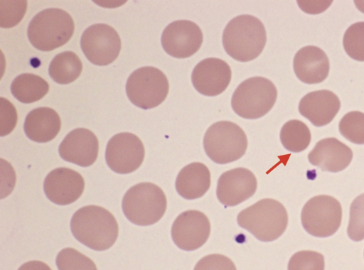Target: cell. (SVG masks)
Returning a JSON list of instances; mask_svg holds the SVG:
<instances>
[{"instance_id": "ac0fdd59", "label": "cell", "mask_w": 364, "mask_h": 270, "mask_svg": "<svg viewBox=\"0 0 364 270\" xmlns=\"http://www.w3.org/2000/svg\"><path fill=\"white\" fill-rule=\"evenodd\" d=\"M340 108L339 98L328 90L311 92L304 96L299 104V113L318 127L329 124Z\"/></svg>"}, {"instance_id": "ba28073f", "label": "cell", "mask_w": 364, "mask_h": 270, "mask_svg": "<svg viewBox=\"0 0 364 270\" xmlns=\"http://www.w3.org/2000/svg\"><path fill=\"white\" fill-rule=\"evenodd\" d=\"M169 84L159 69L145 66L134 70L128 77L126 92L132 104L144 109L154 108L166 98Z\"/></svg>"}, {"instance_id": "d590c367", "label": "cell", "mask_w": 364, "mask_h": 270, "mask_svg": "<svg viewBox=\"0 0 364 270\" xmlns=\"http://www.w3.org/2000/svg\"><path fill=\"white\" fill-rule=\"evenodd\" d=\"M354 3L358 9L364 13V1H354Z\"/></svg>"}, {"instance_id": "f1b7e54d", "label": "cell", "mask_w": 364, "mask_h": 270, "mask_svg": "<svg viewBox=\"0 0 364 270\" xmlns=\"http://www.w3.org/2000/svg\"><path fill=\"white\" fill-rule=\"evenodd\" d=\"M347 233L355 242L364 239V193L357 196L350 205Z\"/></svg>"}, {"instance_id": "e0dca14e", "label": "cell", "mask_w": 364, "mask_h": 270, "mask_svg": "<svg viewBox=\"0 0 364 270\" xmlns=\"http://www.w3.org/2000/svg\"><path fill=\"white\" fill-rule=\"evenodd\" d=\"M60 157L82 167L92 165L98 156L99 141L95 134L85 128H77L64 138L58 148Z\"/></svg>"}, {"instance_id": "9c48e42d", "label": "cell", "mask_w": 364, "mask_h": 270, "mask_svg": "<svg viewBox=\"0 0 364 270\" xmlns=\"http://www.w3.org/2000/svg\"><path fill=\"white\" fill-rule=\"evenodd\" d=\"M342 207L338 200L330 195L311 198L304 205L301 221L304 230L316 237H328L338 230Z\"/></svg>"}, {"instance_id": "5bb4252c", "label": "cell", "mask_w": 364, "mask_h": 270, "mask_svg": "<svg viewBox=\"0 0 364 270\" xmlns=\"http://www.w3.org/2000/svg\"><path fill=\"white\" fill-rule=\"evenodd\" d=\"M257 188V178L251 171L236 168L224 172L220 176L216 195L223 205L232 207L251 198Z\"/></svg>"}, {"instance_id": "8992f818", "label": "cell", "mask_w": 364, "mask_h": 270, "mask_svg": "<svg viewBox=\"0 0 364 270\" xmlns=\"http://www.w3.org/2000/svg\"><path fill=\"white\" fill-rule=\"evenodd\" d=\"M277 97L274 83L263 77H252L241 82L235 90L231 106L240 117L255 119L267 114Z\"/></svg>"}, {"instance_id": "603a6c76", "label": "cell", "mask_w": 364, "mask_h": 270, "mask_svg": "<svg viewBox=\"0 0 364 270\" xmlns=\"http://www.w3.org/2000/svg\"><path fill=\"white\" fill-rule=\"evenodd\" d=\"M48 90V83L41 77L32 73L17 76L11 85V91L14 97L25 104L40 100Z\"/></svg>"}, {"instance_id": "4fadbf2b", "label": "cell", "mask_w": 364, "mask_h": 270, "mask_svg": "<svg viewBox=\"0 0 364 270\" xmlns=\"http://www.w3.org/2000/svg\"><path fill=\"white\" fill-rule=\"evenodd\" d=\"M210 233V223L208 217L196 210L181 213L171 227V237L174 244L181 249L193 251L202 247Z\"/></svg>"}, {"instance_id": "2e32d148", "label": "cell", "mask_w": 364, "mask_h": 270, "mask_svg": "<svg viewBox=\"0 0 364 270\" xmlns=\"http://www.w3.org/2000/svg\"><path fill=\"white\" fill-rule=\"evenodd\" d=\"M46 197L53 202L66 205L76 201L85 188L83 177L68 168H57L46 177L43 184Z\"/></svg>"}, {"instance_id": "484cf974", "label": "cell", "mask_w": 364, "mask_h": 270, "mask_svg": "<svg viewBox=\"0 0 364 270\" xmlns=\"http://www.w3.org/2000/svg\"><path fill=\"white\" fill-rule=\"evenodd\" d=\"M338 129L341 134L355 144H364V113L352 111L341 119Z\"/></svg>"}, {"instance_id": "d6986e66", "label": "cell", "mask_w": 364, "mask_h": 270, "mask_svg": "<svg viewBox=\"0 0 364 270\" xmlns=\"http://www.w3.org/2000/svg\"><path fill=\"white\" fill-rule=\"evenodd\" d=\"M352 158L350 148L333 137L320 140L308 155L311 164L332 173L344 170Z\"/></svg>"}, {"instance_id": "d4e9b609", "label": "cell", "mask_w": 364, "mask_h": 270, "mask_svg": "<svg viewBox=\"0 0 364 270\" xmlns=\"http://www.w3.org/2000/svg\"><path fill=\"white\" fill-rule=\"evenodd\" d=\"M311 139L309 129L300 120H289L281 129V142L291 152L299 153L305 150L309 146Z\"/></svg>"}, {"instance_id": "7a4b0ae2", "label": "cell", "mask_w": 364, "mask_h": 270, "mask_svg": "<svg viewBox=\"0 0 364 270\" xmlns=\"http://www.w3.org/2000/svg\"><path fill=\"white\" fill-rule=\"evenodd\" d=\"M267 42V33L262 22L255 16L243 14L233 18L223 33L225 52L240 62L257 58Z\"/></svg>"}, {"instance_id": "44dd1931", "label": "cell", "mask_w": 364, "mask_h": 270, "mask_svg": "<svg viewBox=\"0 0 364 270\" xmlns=\"http://www.w3.org/2000/svg\"><path fill=\"white\" fill-rule=\"evenodd\" d=\"M23 128L25 134L31 140L46 143L58 135L61 128V120L53 109L38 107L27 114Z\"/></svg>"}, {"instance_id": "6da1fadb", "label": "cell", "mask_w": 364, "mask_h": 270, "mask_svg": "<svg viewBox=\"0 0 364 270\" xmlns=\"http://www.w3.org/2000/svg\"><path fill=\"white\" fill-rule=\"evenodd\" d=\"M70 230L77 240L96 251L110 248L119 234L114 215L105 208L94 205L82 207L74 213Z\"/></svg>"}, {"instance_id": "7402d4cb", "label": "cell", "mask_w": 364, "mask_h": 270, "mask_svg": "<svg viewBox=\"0 0 364 270\" xmlns=\"http://www.w3.org/2000/svg\"><path fill=\"white\" fill-rule=\"evenodd\" d=\"M210 185V173L208 167L199 162L184 166L176 180L177 193L186 200L203 196Z\"/></svg>"}, {"instance_id": "7c38bea8", "label": "cell", "mask_w": 364, "mask_h": 270, "mask_svg": "<svg viewBox=\"0 0 364 270\" xmlns=\"http://www.w3.org/2000/svg\"><path fill=\"white\" fill-rule=\"evenodd\" d=\"M203 40L200 27L188 20L169 23L161 35V45L166 53L176 58H187L195 54Z\"/></svg>"}, {"instance_id": "9a60e30c", "label": "cell", "mask_w": 364, "mask_h": 270, "mask_svg": "<svg viewBox=\"0 0 364 270\" xmlns=\"http://www.w3.org/2000/svg\"><path fill=\"white\" fill-rule=\"evenodd\" d=\"M231 70L224 60L208 58L199 62L194 68L191 81L200 94L213 97L223 92L231 80Z\"/></svg>"}, {"instance_id": "4dcf8cb0", "label": "cell", "mask_w": 364, "mask_h": 270, "mask_svg": "<svg viewBox=\"0 0 364 270\" xmlns=\"http://www.w3.org/2000/svg\"><path fill=\"white\" fill-rule=\"evenodd\" d=\"M26 1H0V26L11 28L17 25L26 11Z\"/></svg>"}, {"instance_id": "e575fe53", "label": "cell", "mask_w": 364, "mask_h": 270, "mask_svg": "<svg viewBox=\"0 0 364 270\" xmlns=\"http://www.w3.org/2000/svg\"><path fill=\"white\" fill-rule=\"evenodd\" d=\"M18 270H52L46 263L41 261H29L21 265Z\"/></svg>"}, {"instance_id": "cb8c5ba5", "label": "cell", "mask_w": 364, "mask_h": 270, "mask_svg": "<svg viewBox=\"0 0 364 270\" xmlns=\"http://www.w3.org/2000/svg\"><path fill=\"white\" fill-rule=\"evenodd\" d=\"M82 63L74 52L65 51L51 60L48 72L57 83L65 85L75 81L81 74Z\"/></svg>"}, {"instance_id": "52a82bcc", "label": "cell", "mask_w": 364, "mask_h": 270, "mask_svg": "<svg viewBox=\"0 0 364 270\" xmlns=\"http://www.w3.org/2000/svg\"><path fill=\"white\" fill-rule=\"evenodd\" d=\"M205 153L213 162L225 164L240 159L246 152L247 139L237 124L220 121L212 124L203 138Z\"/></svg>"}, {"instance_id": "ffe728a7", "label": "cell", "mask_w": 364, "mask_h": 270, "mask_svg": "<svg viewBox=\"0 0 364 270\" xmlns=\"http://www.w3.org/2000/svg\"><path fill=\"white\" fill-rule=\"evenodd\" d=\"M293 68L296 76L302 82L318 84L328 77L330 63L322 49L314 45H307L295 54Z\"/></svg>"}, {"instance_id": "5b68a950", "label": "cell", "mask_w": 364, "mask_h": 270, "mask_svg": "<svg viewBox=\"0 0 364 270\" xmlns=\"http://www.w3.org/2000/svg\"><path fill=\"white\" fill-rule=\"evenodd\" d=\"M126 217L132 223L148 226L164 216L167 207L165 193L158 185L143 182L129 188L122 203Z\"/></svg>"}, {"instance_id": "1f68e13d", "label": "cell", "mask_w": 364, "mask_h": 270, "mask_svg": "<svg viewBox=\"0 0 364 270\" xmlns=\"http://www.w3.org/2000/svg\"><path fill=\"white\" fill-rule=\"evenodd\" d=\"M194 270H237L233 261L228 256L213 254L203 256L195 266Z\"/></svg>"}, {"instance_id": "277c9868", "label": "cell", "mask_w": 364, "mask_h": 270, "mask_svg": "<svg viewBox=\"0 0 364 270\" xmlns=\"http://www.w3.org/2000/svg\"><path fill=\"white\" fill-rule=\"evenodd\" d=\"M75 24L71 16L61 9H46L37 14L28 27V38L33 46L50 51L69 41Z\"/></svg>"}, {"instance_id": "3957f363", "label": "cell", "mask_w": 364, "mask_h": 270, "mask_svg": "<svg viewBox=\"0 0 364 270\" xmlns=\"http://www.w3.org/2000/svg\"><path fill=\"white\" fill-rule=\"evenodd\" d=\"M237 222L259 241L272 242L286 230L288 214L277 200L264 198L240 211Z\"/></svg>"}, {"instance_id": "83f0119b", "label": "cell", "mask_w": 364, "mask_h": 270, "mask_svg": "<svg viewBox=\"0 0 364 270\" xmlns=\"http://www.w3.org/2000/svg\"><path fill=\"white\" fill-rule=\"evenodd\" d=\"M58 270H97L95 262L73 248L62 249L56 257Z\"/></svg>"}, {"instance_id": "d6a6232c", "label": "cell", "mask_w": 364, "mask_h": 270, "mask_svg": "<svg viewBox=\"0 0 364 270\" xmlns=\"http://www.w3.org/2000/svg\"><path fill=\"white\" fill-rule=\"evenodd\" d=\"M0 103V135L5 136L14 129L18 119L17 112L7 99L1 97Z\"/></svg>"}, {"instance_id": "f546056e", "label": "cell", "mask_w": 364, "mask_h": 270, "mask_svg": "<svg viewBox=\"0 0 364 270\" xmlns=\"http://www.w3.org/2000/svg\"><path fill=\"white\" fill-rule=\"evenodd\" d=\"M323 256L311 250L299 251L289 261L288 270H324Z\"/></svg>"}, {"instance_id": "836d02e7", "label": "cell", "mask_w": 364, "mask_h": 270, "mask_svg": "<svg viewBox=\"0 0 364 270\" xmlns=\"http://www.w3.org/2000/svg\"><path fill=\"white\" fill-rule=\"evenodd\" d=\"M297 3L304 12L318 14L326 10L332 1H297Z\"/></svg>"}, {"instance_id": "8fae6325", "label": "cell", "mask_w": 364, "mask_h": 270, "mask_svg": "<svg viewBox=\"0 0 364 270\" xmlns=\"http://www.w3.org/2000/svg\"><path fill=\"white\" fill-rule=\"evenodd\" d=\"M145 149L141 139L134 134L122 132L112 136L107 143L105 159L113 171L126 174L141 165Z\"/></svg>"}, {"instance_id": "30bf717a", "label": "cell", "mask_w": 364, "mask_h": 270, "mask_svg": "<svg viewBox=\"0 0 364 270\" xmlns=\"http://www.w3.org/2000/svg\"><path fill=\"white\" fill-rule=\"evenodd\" d=\"M80 46L87 60L94 65L103 66L117 59L121 50V40L112 26L96 23L83 32Z\"/></svg>"}, {"instance_id": "4316f807", "label": "cell", "mask_w": 364, "mask_h": 270, "mask_svg": "<svg viewBox=\"0 0 364 270\" xmlns=\"http://www.w3.org/2000/svg\"><path fill=\"white\" fill-rule=\"evenodd\" d=\"M343 45L349 57L358 61H364V21L350 26L346 31Z\"/></svg>"}]
</instances>
